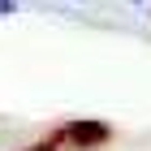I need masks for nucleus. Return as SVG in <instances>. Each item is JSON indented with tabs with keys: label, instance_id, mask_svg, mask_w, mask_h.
<instances>
[{
	"label": "nucleus",
	"instance_id": "1",
	"mask_svg": "<svg viewBox=\"0 0 151 151\" xmlns=\"http://www.w3.org/2000/svg\"><path fill=\"white\" fill-rule=\"evenodd\" d=\"M112 138V129L104 125V121H69V125L60 129V142H69V147H104V142Z\"/></svg>",
	"mask_w": 151,
	"mask_h": 151
},
{
	"label": "nucleus",
	"instance_id": "2",
	"mask_svg": "<svg viewBox=\"0 0 151 151\" xmlns=\"http://www.w3.org/2000/svg\"><path fill=\"white\" fill-rule=\"evenodd\" d=\"M17 9V0H0V17H4V13H13Z\"/></svg>",
	"mask_w": 151,
	"mask_h": 151
},
{
	"label": "nucleus",
	"instance_id": "3",
	"mask_svg": "<svg viewBox=\"0 0 151 151\" xmlns=\"http://www.w3.org/2000/svg\"><path fill=\"white\" fill-rule=\"evenodd\" d=\"M30 151H52V142H39V147H30Z\"/></svg>",
	"mask_w": 151,
	"mask_h": 151
}]
</instances>
